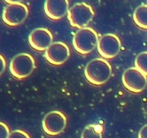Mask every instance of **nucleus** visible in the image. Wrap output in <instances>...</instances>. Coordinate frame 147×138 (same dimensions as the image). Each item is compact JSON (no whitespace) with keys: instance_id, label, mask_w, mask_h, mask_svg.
Wrapping results in <instances>:
<instances>
[{"instance_id":"obj_11","label":"nucleus","mask_w":147,"mask_h":138,"mask_svg":"<svg viewBox=\"0 0 147 138\" xmlns=\"http://www.w3.org/2000/svg\"><path fill=\"white\" fill-rule=\"evenodd\" d=\"M69 6L67 0H48L44 4V12L49 19L59 20L68 13Z\"/></svg>"},{"instance_id":"obj_4","label":"nucleus","mask_w":147,"mask_h":138,"mask_svg":"<svg viewBox=\"0 0 147 138\" xmlns=\"http://www.w3.org/2000/svg\"><path fill=\"white\" fill-rule=\"evenodd\" d=\"M35 68V60L30 54L22 53L15 56L9 63V71L15 78L23 79Z\"/></svg>"},{"instance_id":"obj_5","label":"nucleus","mask_w":147,"mask_h":138,"mask_svg":"<svg viewBox=\"0 0 147 138\" xmlns=\"http://www.w3.org/2000/svg\"><path fill=\"white\" fill-rule=\"evenodd\" d=\"M8 5L2 13V20L10 27L18 26L25 22L29 14L28 7L19 2H5Z\"/></svg>"},{"instance_id":"obj_13","label":"nucleus","mask_w":147,"mask_h":138,"mask_svg":"<svg viewBox=\"0 0 147 138\" xmlns=\"http://www.w3.org/2000/svg\"><path fill=\"white\" fill-rule=\"evenodd\" d=\"M102 127L97 124L86 127L82 133L81 138H102Z\"/></svg>"},{"instance_id":"obj_12","label":"nucleus","mask_w":147,"mask_h":138,"mask_svg":"<svg viewBox=\"0 0 147 138\" xmlns=\"http://www.w3.org/2000/svg\"><path fill=\"white\" fill-rule=\"evenodd\" d=\"M134 20L137 26L147 29V5H142L136 9Z\"/></svg>"},{"instance_id":"obj_10","label":"nucleus","mask_w":147,"mask_h":138,"mask_svg":"<svg viewBox=\"0 0 147 138\" xmlns=\"http://www.w3.org/2000/svg\"><path fill=\"white\" fill-rule=\"evenodd\" d=\"M53 34L46 28H36L31 32L28 42L34 50L37 51H46L53 43Z\"/></svg>"},{"instance_id":"obj_2","label":"nucleus","mask_w":147,"mask_h":138,"mask_svg":"<svg viewBox=\"0 0 147 138\" xmlns=\"http://www.w3.org/2000/svg\"><path fill=\"white\" fill-rule=\"evenodd\" d=\"M99 41L97 32L91 27H84L74 36L72 44L74 50L82 55H87L94 50Z\"/></svg>"},{"instance_id":"obj_7","label":"nucleus","mask_w":147,"mask_h":138,"mask_svg":"<svg viewBox=\"0 0 147 138\" xmlns=\"http://www.w3.org/2000/svg\"><path fill=\"white\" fill-rule=\"evenodd\" d=\"M122 82L124 87L131 92L140 93L147 85L146 76L136 68H129L123 73Z\"/></svg>"},{"instance_id":"obj_8","label":"nucleus","mask_w":147,"mask_h":138,"mask_svg":"<svg viewBox=\"0 0 147 138\" xmlns=\"http://www.w3.org/2000/svg\"><path fill=\"white\" fill-rule=\"evenodd\" d=\"M121 42L119 38L113 33L105 34L99 39L97 50L100 56L105 58H113L119 53Z\"/></svg>"},{"instance_id":"obj_6","label":"nucleus","mask_w":147,"mask_h":138,"mask_svg":"<svg viewBox=\"0 0 147 138\" xmlns=\"http://www.w3.org/2000/svg\"><path fill=\"white\" fill-rule=\"evenodd\" d=\"M67 119L63 112L54 110L48 113L42 122L43 129L50 136H56L66 128Z\"/></svg>"},{"instance_id":"obj_17","label":"nucleus","mask_w":147,"mask_h":138,"mask_svg":"<svg viewBox=\"0 0 147 138\" xmlns=\"http://www.w3.org/2000/svg\"><path fill=\"white\" fill-rule=\"evenodd\" d=\"M6 68V60L4 56L0 54V76L2 75Z\"/></svg>"},{"instance_id":"obj_3","label":"nucleus","mask_w":147,"mask_h":138,"mask_svg":"<svg viewBox=\"0 0 147 138\" xmlns=\"http://www.w3.org/2000/svg\"><path fill=\"white\" fill-rule=\"evenodd\" d=\"M67 14L71 26L80 29L87 27L94 16L93 8L85 2H78L74 5Z\"/></svg>"},{"instance_id":"obj_15","label":"nucleus","mask_w":147,"mask_h":138,"mask_svg":"<svg viewBox=\"0 0 147 138\" xmlns=\"http://www.w3.org/2000/svg\"><path fill=\"white\" fill-rule=\"evenodd\" d=\"M8 138H30L26 132L21 129H16L10 132Z\"/></svg>"},{"instance_id":"obj_14","label":"nucleus","mask_w":147,"mask_h":138,"mask_svg":"<svg viewBox=\"0 0 147 138\" xmlns=\"http://www.w3.org/2000/svg\"><path fill=\"white\" fill-rule=\"evenodd\" d=\"M135 66L144 75L147 76V52H142L137 56Z\"/></svg>"},{"instance_id":"obj_1","label":"nucleus","mask_w":147,"mask_h":138,"mask_svg":"<svg viewBox=\"0 0 147 138\" xmlns=\"http://www.w3.org/2000/svg\"><path fill=\"white\" fill-rule=\"evenodd\" d=\"M112 74V67L103 58H95L89 62L84 68V76L90 84L100 86L109 81Z\"/></svg>"},{"instance_id":"obj_16","label":"nucleus","mask_w":147,"mask_h":138,"mask_svg":"<svg viewBox=\"0 0 147 138\" xmlns=\"http://www.w3.org/2000/svg\"><path fill=\"white\" fill-rule=\"evenodd\" d=\"M10 131L7 125L2 122H0V138H8Z\"/></svg>"},{"instance_id":"obj_9","label":"nucleus","mask_w":147,"mask_h":138,"mask_svg":"<svg viewBox=\"0 0 147 138\" xmlns=\"http://www.w3.org/2000/svg\"><path fill=\"white\" fill-rule=\"evenodd\" d=\"M45 57L51 64L60 66L63 64L70 57V49L63 42H55L46 50Z\"/></svg>"},{"instance_id":"obj_18","label":"nucleus","mask_w":147,"mask_h":138,"mask_svg":"<svg viewBox=\"0 0 147 138\" xmlns=\"http://www.w3.org/2000/svg\"><path fill=\"white\" fill-rule=\"evenodd\" d=\"M138 138H147V125L141 129L138 133Z\"/></svg>"}]
</instances>
